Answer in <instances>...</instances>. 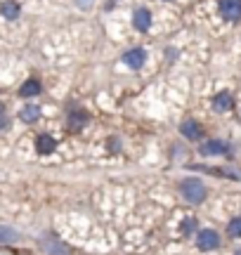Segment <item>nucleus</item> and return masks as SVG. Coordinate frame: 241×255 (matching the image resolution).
<instances>
[{
  "instance_id": "2",
  "label": "nucleus",
  "mask_w": 241,
  "mask_h": 255,
  "mask_svg": "<svg viewBox=\"0 0 241 255\" xmlns=\"http://www.w3.org/2000/svg\"><path fill=\"white\" fill-rule=\"evenodd\" d=\"M220 14L227 21H241V0H220Z\"/></svg>"
},
{
  "instance_id": "11",
  "label": "nucleus",
  "mask_w": 241,
  "mask_h": 255,
  "mask_svg": "<svg viewBox=\"0 0 241 255\" xmlns=\"http://www.w3.org/2000/svg\"><path fill=\"white\" fill-rule=\"evenodd\" d=\"M19 119L24 121V123H36L40 119V109H38L36 104H28V107H24V109L19 111Z\"/></svg>"
},
{
  "instance_id": "19",
  "label": "nucleus",
  "mask_w": 241,
  "mask_h": 255,
  "mask_svg": "<svg viewBox=\"0 0 241 255\" xmlns=\"http://www.w3.org/2000/svg\"><path fill=\"white\" fill-rule=\"evenodd\" d=\"M234 255H241V248H239V251H237V253H234Z\"/></svg>"
},
{
  "instance_id": "6",
  "label": "nucleus",
  "mask_w": 241,
  "mask_h": 255,
  "mask_svg": "<svg viewBox=\"0 0 241 255\" xmlns=\"http://www.w3.org/2000/svg\"><path fill=\"white\" fill-rule=\"evenodd\" d=\"M132 24H135L137 31H149V26H151V12L144 9V7L135 9V14H132Z\"/></svg>"
},
{
  "instance_id": "7",
  "label": "nucleus",
  "mask_w": 241,
  "mask_h": 255,
  "mask_svg": "<svg viewBox=\"0 0 241 255\" xmlns=\"http://www.w3.org/2000/svg\"><path fill=\"white\" fill-rule=\"evenodd\" d=\"M180 132H182L187 139H201V135H204V130H201V126H199L196 121H185V123L180 126Z\"/></svg>"
},
{
  "instance_id": "12",
  "label": "nucleus",
  "mask_w": 241,
  "mask_h": 255,
  "mask_svg": "<svg viewBox=\"0 0 241 255\" xmlns=\"http://www.w3.org/2000/svg\"><path fill=\"white\" fill-rule=\"evenodd\" d=\"M0 12H2L5 19H17L21 7H19V2H14V0H5V2L0 5Z\"/></svg>"
},
{
  "instance_id": "17",
  "label": "nucleus",
  "mask_w": 241,
  "mask_h": 255,
  "mask_svg": "<svg viewBox=\"0 0 241 255\" xmlns=\"http://www.w3.org/2000/svg\"><path fill=\"white\" fill-rule=\"evenodd\" d=\"M81 2V7H88V2H93V0H78Z\"/></svg>"
},
{
  "instance_id": "16",
  "label": "nucleus",
  "mask_w": 241,
  "mask_h": 255,
  "mask_svg": "<svg viewBox=\"0 0 241 255\" xmlns=\"http://www.w3.org/2000/svg\"><path fill=\"white\" fill-rule=\"evenodd\" d=\"M192 229H194V220H187L185 225H182V232H185V234H189Z\"/></svg>"
},
{
  "instance_id": "3",
  "label": "nucleus",
  "mask_w": 241,
  "mask_h": 255,
  "mask_svg": "<svg viewBox=\"0 0 241 255\" xmlns=\"http://www.w3.org/2000/svg\"><path fill=\"white\" fill-rule=\"evenodd\" d=\"M196 244H199L201 251H215V248L220 246V237H218V232H213V229H204V232H199Z\"/></svg>"
},
{
  "instance_id": "4",
  "label": "nucleus",
  "mask_w": 241,
  "mask_h": 255,
  "mask_svg": "<svg viewBox=\"0 0 241 255\" xmlns=\"http://www.w3.org/2000/svg\"><path fill=\"white\" fill-rule=\"evenodd\" d=\"M232 151V146L223 142V139H208L201 144V154L204 156H220V154H230Z\"/></svg>"
},
{
  "instance_id": "9",
  "label": "nucleus",
  "mask_w": 241,
  "mask_h": 255,
  "mask_svg": "<svg viewBox=\"0 0 241 255\" xmlns=\"http://www.w3.org/2000/svg\"><path fill=\"white\" fill-rule=\"evenodd\" d=\"M232 104H234V100H232L230 92H218V95L213 97V109L215 111H230L232 109Z\"/></svg>"
},
{
  "instance_id": "13",
  "label": "nucleus",
  "mask_w": 241,
  "mask_h": 255,
  "mask_svg": "<svg viewBox=\"0 0 241 255\" xmlns=\"http://www.w3.org/2000/svg\"><path fill=\"white\" fill-rule=\"evenodd\" d=\"M85 123H88V114H85V111H74V114L69 116V128H71V130H81Z\"/></svg>"
},
{
  "instance_id": "15",
  "label": "nucleus",
  "mask_w": 241,
  "mask_h": 255,
  "mask_svg": "<svg viewBox=\"0 0 241 255\" xmlns=\"http://www.w3.org/2000/svg\"><path fill=\"white\" fill-rule=\"evenodd\" d=\"M227 232H230V237H241V218H234L232 222H230Z\"/></svg>"
},
{
  "instance_id": "18",
  "label": "nucleus",
  "mask_w": 241,
  "mask_h": 255,
  "mask_svg": "<svg viewBox=\"0 0 241 255\" xmlns=\"http://www.w3.org/2000/svg\"><path fill=\"white\" fill-rule=\"evenodd\" d=\"M0 128H5V119H2V114H0Z\"/></svg>"
},
{
  "instance_id": "8",
  "label": "nucleus",
  "mask_w": 241,
  "mask_h": 255,
  "mask_svg": "<svg viewBox=\"0 0 241 255\" xmlns=\"http://www.w3.org/2000/svg\"><path fill=\"white\" fill-rule=\"evenodd\" d=\"M55 146H57L55 137H50V135H40V137L36 139V149H38V154H43V156L52 154V151H55Z\"/></svg>"
},
{
  "instance_id": "1",
  "label": "nucleus",
  "mask_w": 241,
  "mask_h": 255,
  "mask_svg": "<svg viewBox=\"0 0 241 255\" xmlns=\"http://www.w3.org/2000/svg\"><path fill=\"white\" fill-rule=\"evenodd\" d=\"M180 191H182V196H185L189 203H201V201L206 199V187H204V182L196 180V177H187V180H182Z\"/></svg>"
},
{
  "instance_id": "14",
  "label": "nucleus",
  "mask_w": 241,
  "mask_h": 255,
  "mask_svg": "<svg viewBox=\"0 0 241 255\" xmlns=\"http://www.w3.org/2000/svg\"><path fill=\"white\" fill-rule=\"evenodd\" d=\"M17 232L14 229L5 227V225H0V244H12V241H17Z\"/></svg>"
},
{
  "instance_id": "10",
  "label": "nucleus",
  "mask_w": 241,
  "mask_h": 255,
  "mask_svg": "<svg viewBox=\"0 0 241 255\" xmlns=\"http://www.w3.org/2000/svg\"><path fill=\"white\" fill-rule=\"evenodd\" d=\"M38 92H40V81H36V78H28V81L19 88V95H21V97H36Z\"/></svg>"
},
{
  "instance_id": "5",
  "label": "nucleus",
  "mask_w": 241,
  "mask_h": 255,
  "mask_svg": "<svg viewBox=\"0 0 241 255\" xmlns=\"http://www.w3.org/2000/svg\"><path fill=\"white\" fill-rule=\"evenodd\" d=\"M123 62H125V66H130V69H139L142 64L147 62V52H144L142 47H132V50H128V52L123 55Z\"/></svg>"
}]
</instances>
